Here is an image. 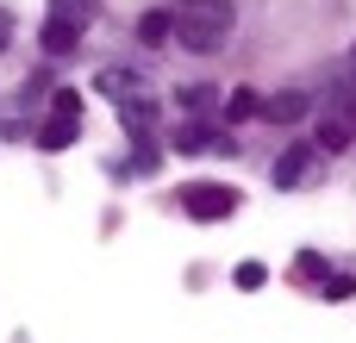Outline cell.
Wrapping results in <instances>:
<instances>
[{
    "label": "cell",
    "mask_w": 356,
    "mask_h": 343,
    "mask_svg": "<svg viewBox=\"0 0 356 343\" xmlns=\"http://www.w3.org/2000/svg\"><path fill=\"white\" fill-rule=\"evenodd\" d=\"M169 19H175L169 37H175L181 50H219V44L232 37V25H238V6H232V0H175Z\"/></svg>",
    "instance_id": "1"
},
{
    "label": "cell",
    "mask_w": 356,
    "mask_h": 343,
    "mask_svg": "<svg viewBox=\"0 0 356 343\" xmlns=\"http://www.w3.org/2000/svg\"><path fill=\"white\" fill-rule=\"evenodd\" d=\"M94 87H100V94H113V100H119V112H125L138 131H150V125H156V112H163V106H156V94H150V81H144V75H131V69H100V75H94Z\"/></svg>",
    "instance_id": "2"
},
{
    "label": "cell",
    "mask_w": 356,
    "mask_h": 343,
    "mask_svg": "<svg viewBox=\"0 0 356 343\" xmlns=\"http://www.w3.org/2000/svg\"><path fill=\"white\" fill-rule=\"evenodd\" d=\"M181 206L213 225V219H232V212H238V194L219 187V181H188V187H181Z\"/></svg>",
    "instance_id": "3"
},
{
    "label": "cell",
    "mask_w": 356,
    "mask_h": 343,
    "mask_svg": "<svg viewBox=\"0 0 356 343\" xmlns=\"http://www.w3.org/2000/svg\"><path fill=\"white\" fill-rule=\"evenodd\" d=\"M75 131H81V112L75 106H50V119H44V131H38V150H69L75 144Z\"/></svg>",
    "instance_id": "4"
},
{
    "label": "cell",
    "mask_w": 356,
    "mask_h": 343,
    "mask_svg": "<svg viewBox=\"0 0 356 343\" xmlns=\"http://www.w3.org/2000/svg\"><path fill=\"white\" fill-rule=\"evenodd\" d=\"M81 31H88V25H75V19H63V12H50V19H44V31H38V44H44L50 56H69V50L81 44Z\"/></svg>",
    "instance_id": "5"
},
{
    "label": "cell",
    "mask_w": 356,
    "mask_h": 343,
    "mask_svg": "<svg viewBox=\"0 0 356 343\" xmlns=\"http://www.w3.org/2000/svg\"><path fill=\"white\" fill-rule=\"evenodd\" d=\"M313 112V94H275V100H263V119H275V125H294V119H307Z\"/></svg>",
    "instance_id": "6"
},
{
    "label": "cell",
    "mask_w": 356,
    "mask_h": 343,
    "mask_svg": "<svg viewBox=\"0 0 356 343\" xmlns=\"http://www.w3.org/2000/svg\"><path fill=\"white\" fill-rule=\"evenodd\" d=\"M307 169H313V144H288V150L275 156V187H294Z\"/></svg>",
    "instance_id": "7"
},
{
    "label": "cell",
    "mask_w": 356,
    "mask_h": 343,
    "mask_svg": "<svg viewBox=\"0 0 356 343\" xmlns=\"http://www.w3.org/2000/svg\"><path fill=\"white\" fill-rule=\"evenodd\" d=\"M175 150H188V156H194V150H232V144H219L207 125H188V131H175Z\"/></svg>",
    "instance_id": "8"
},
{
    "label": "cell",
    "mask_w": 356,
    "mask_h": 343,
    "mask_svg": "<svg viewBox=\"0 0 356 343\" xmlns=\"http://www.w3.org/2000/svg\"><path fill=\"white\" fill-rule=\"evenodd\" d=\"M169 31H175V19H169V12H163V6H156V12H144V19H138V37H144V44H163V37H169Z\"/></svg>",
    "instance_id": "9"
},
{
    "label": "cell",
    "mask_w": 356,
    "mask_h": 343,
    "mask_svg": "<svg viewBox=\"0 0 356 343\" xmlns=\"http://www.w3.org/2000/svg\"><path fill=\"white\" fill-rule=\"evenodd\" d=\"M50 12H63V19H75V25H88V19L100 12V0H50Z\"/></svg>",
    "instance_id": "10"
},
{
    "label": "cell",
    "mask_w": 356,
    "mask_h": 343,
    "mask_svg": "<svg viewBox=\"0 0 356 343\" xmlns=\"http://www.w3.org/2000/svg\"><path fill=\"white\" fill-rule=\"evenodd\" d=\"M257 112H263V100H257L250 87H238V94H232V119H257Z\"/></svg>",
    "instance_id": "11"
},
{
    "label": "cell",
    "mask_w": 356,
    "mask_h": 343,
    "mask_svg": "<svg viewBox=\"0 0 356 343\" xmlns=\"http://www.w3.org/2000/svg\"><path fill=\"white\" fill-rule=\"evenodd\" d=\"M319 150H325V156L350 150V131H344V125H325V131H319Z\"/></svg>",
    "instance_id": "12"
},
{
    "label": "cell",
    "mask_w": 356,
    "mask_h": 343,
    "mask_svg": "<svg viewBox=\"0 0 356 343\" xmlns=\"http://www.w3.org/2000/svg\"><path fill=\"white\" fill-rule=\"evenodd\" d=\"M232 281H238V287H263V281H269V269H263V262H238V275H232Z\"/></svg>",
    "instance_id": "13"
},
{
    "label": "cell",
    "mask_w": 356,
    "mask_h": 343,
    "mask_svg": "<svg viewBox=\"0 0 356 343\" xmlns=\"http://www.w3.org/2000/svg\"><path fill=\"white\" fill-rule=\"evenodd\" d=\"M319 294H325V300H350L356 281H350V275H325V287H319Z\"/></svg>",
    "instance_id": "14"
},
{
    "label": "cell",
    "mask_w": 356,
    "mask_h": 343,
    "mask_svg": "<svg viewBox=\"0 0 356 343\" xmlns=\"http://www.w3.org/2000/svg\"><path fill=\"white\" fill-rule=\"evenodd\" d=\"M6 44H13V12L0 6V50H6Z\"/></svg>",
    "instance_id": "15"
}]
</instances>
